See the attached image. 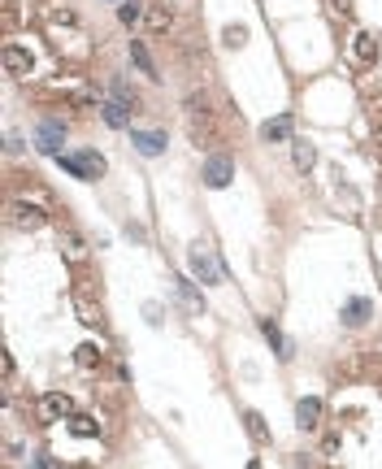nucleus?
Segmentation results:
<instances>
[{
    "label": "nucleus",
    "mask_w": 382,
    "mask_h": 469,
    "mask_svg": "<svg viewBox=\"0 0 382 469\" xmlns=\"http://www.w3.org/2000/svg\"><path fill=\"white\" fill-rule=\"evenodd\" d=\"M313 161H317L313 143H308V139H296V170H300V174H308V170H313Z\"/></svg>",
    "instance_id": "obj_18"
},
{
    "label": "nucleus",
    "mask_w": 382,
    "mask_h": 469,
    "mask_svg": "<svg viewBox=\"0 0 382 469\" xmlns=\"http://www.w3.org/2000/svg\"><path fill=\"white\" fill-rule=\"evenodd\" d=\"M114 100H118V104H122V109H139V100H135V96H131V87H126V83H122V79H114Z\"/></svg>",
    "instance_id": "obj_23"
},
{
    "label": "nucleus",
    "mask_w": 382,
    "mask_h": 469,
    "mask_svg": "<svg viewBox=\"0 0 382 469\" xmlns=\"http://www.w3.org/2000/svg\"><path fill=\"white\" fill-rule=\"evenodd\" d=\"M39 469H61V465H57V460H48V456H44V460H39Z\"/></svg>",
    "instance_id": "obj_30"
},
{
    "label": "nucleus",
    "mask_w": 382,
    "mask_h": 469,
    "mask_svg": "<svg viewBox=\"0 0 382 469\" xmlns=\"http://www.w3.org/2000/svg\"><path fill=\"white\" fill-rule=\"evenodd\" d=\"M9 222L18 231H39L48 222V208H31V200H9Z\"/></svg>",
    "instance_id": "obj_3"
},
{
    "label": "nucleus",
    "mask_w": 382,
    "mask_h": 469,
    "mask_svg": "<svg viewBox=\"0 0 382 469\" xmlns=\"http://www.w3.org/2000/svg\"><path fill=\"white\" fill-rule=\"evenodd\" d=\"M187 109L200 118V114H208V91H191V100H187Z\"/></svg>",
    "instance_id": "obj_27"
},
{
    "label": "nucleus",
    "mask_w": 382,
    "mask_h": 469,
    "mask_svg": "<svg viewBox=\"0 0 382 469\" xmlns=\"http://www.w3.org/2000/svg\"><path fill=\"white\" fill-rule=\"evenodd\" d=\"M261 331H265V343H269V348H274L278 356H287V339H283V331H278L274 322H261Z\"/></svg>",
    "instance_id": "obj_20"
},
{
    "label": "nucleus",
    "mask_w": 382,
    "mask_h": 469,
    "mask_svg": "<svg viewBox=\"0 0 382 469\" xmlns=\"http://www.w3.org/2000/svg\"><path fill=\"white\" fill-rule=\"evenodd\" d=\"M5 70L14 74V79H26L31 70H35V57L26 48H18V44H5Z\"/></svg>",
    "instance_id": "obj_6"
},
{
    "label": "nucleus",
    "mask_w": 382,
    "mask_h": 469,
    "mask_svg": "<svg viewBox=\"0 0 382 469\" xmlns=\"http://www.w3.org/2000/svg\"><path fill=\"white\" fill-rule=\"evenodd\" d=\"M369 300L365 296H356V300H348V308H343V326H365L369 322Z\"/></svg>",
    "instance_id": "obj_13"
},
{
    "label": "nucleus",
    "mask_w": 382,
    "mask_h": 469,
    "mask_svg": "<svg viewBox=\"0 0 382 469\" xmlns=\"http://www.w3.org/2000/svg\"><path fill=\"white\" fill-rule=\"evenodd\" d=\"M70 395H61V391H48L44 400H39V417L44 422H57V417H70Z\"/></svg>",
    "instance_id": "obj_7"
},
{
    "label": "nucleus",
    "mask_w": 382,
    "mask_h": 469,
    "mask_svg": "<svg viewBox=\"0 0 382 469\" xmlns=\"http://www.w3.org/2000/svg\"><path fill=\"white\" fill-rule=\"evenodd\" d=\"M131 135H135V148H139L144 156L166 152V143H170V135H166V131H131Z\"/></svg>",
    "instance_id": "obj_9"
},
{
    "label": "nucleus",
    "mask_w": 382,
    "mask_h": 469,
    "mask_svg": "<svg viewBox=\"0 0 382 469\" xmlns=\"http://www.w3.org/2000/svg\"><path fill=\"white\" fill-rule=\"evenodd\" d=\"M79 322H83V326H100V313H96L91 300H79Z\"/></svg>",
    "instance_id": "obj_25"
},
{
    "label": "nucleus",
    "mask_w": 382,
    "mask_h": 469,
    "mask_svg": "<svg viewBox=\"0 0 382 469\" xmlns=\"http://www.w3.org/2000/svg\"><path fill=\"white\" fill-rule=\"evenodd\" d=\"M118 18L131 26V22H139V18H144V5H139V0H122V5H118Z\"/></svg>",
    "instance_id": "obj_22"
},
{
    "label": "nucleus",
    "mask_w": 382,
    "mask_h": 469,
    "mask_svg": "<svg viewBox=\"0 0 382 469\" xmlns=\"http://www.w3.org/2000/svg\"><path fill=\"white\" fill-rule=\"evenodd\" d=\"M44 18H52V22H57V26H79V14L74 9H61V5H44Z\"/></svg>",
    "instance_id": "obj_19"
},
{
    "label": "nucleus",
    "mask_w": 382,
    "mask_h": 469,
    "mask_svg": "<svg viewBox=\"0 0 382 469\" xmlns=\"http://www.w3.org/2000/svg\"><path fill=\"white\" fill-rule=\"evenodd\" d=\"M61 143H66V126H61V122H44V126L35 131V148H39V152L61 156Z\"/></svg>",
    "instance_id": "obj_5"
},
{
    "label": "nucleus",
    "mask_w": 382,
    "mask_h": 469,
    "mask_svg": "<svg viewBox=\"0 0 382 469\" xmlns=\"http://www.w3.org/2000/svg\"><path fill=\"white\" fill-rule=\"evenodd\" d=\"M57 166H61L66 174H74V178H100V174H104V156L91 152V148H83V152H70V156L61 152Z\"/></svg>",
    "instance_id": "obj_2"
},
{
    "label": "nucleus",
    "mask_w": 382,
    "mask_h": 469,
    "mask_svg": "<svg viewBox=\"0 0 382 469\" xmlns=\"http://www.w3.org/2000/svg\"><path fill=\"white\" fill-rule=\"evenodd\" d=\"M352 48H356V57H361V61H369V57H373V52H378V39H373V35H369V31H361V35H356V44H352Z\"/></svg>",
    "instance_id": "obj_21"
},
{
    "label": "nucleus",
    "mask_w": 382,
    "mask_h": 469,
    "mask_svg": "<svg viewBox=\"0 0 382 469\" xmlns=\"http://www.w3.org/2000/svg\"><path fill=\"white\" fill-rule=\"evenodd\" d=\"M66 252H70L74 261H83V252H87V248H83V239H79V235H66Z\"/></svg>",
    "instance_id": "obj_28"
},
{
    "label": "nucleus",
    "mask_w": 382,
    "mask_h": 469,
    "mask_svg": "<svg viewBox=\"0 0 382 469\" xmlns=\"http://www.w3.org/2000/svg\"><path fill=\"white\" fill-rule=\"evenodd\" d=\"M187 261H191V274H196L204 287H217V283L226 278L222 261H217V252H213L208 243H191V248H187Z\"/></svg>",
    "instance_id": "obj_1"
},
{
    "label": "nucleus",
    "mask_w": 382,
    "mask_h": 469,
    "mask_svg": "<svg viewBox=\"0 0 382 469\" xmlns=\"http://www.w3.org/2000/svg\"><path fill=\"white\" fill-rule=\"evenodd\" d=\"M174 287H179V296H183V304H187L191 313H200V308H204V296H200L187 278H174Z\"/></svg>",
    "instance_id": "obj_17"
},
{
    "label": "nucleus",
    "mask_w": 382,
    "mask_h": 469,
    "mask_svg": "<svg viewBox=\"0 0 382 469\" xmlns=\"http://www.w3.org/2000/svg\"><path fill=\"white\" fill-rule=\"evenodd\" d=\"M231 178H235V161L231 156H208L204 161V187H231Z\"/></svg>",
    "instance_id": "obj_4"
},
{
    "label": "nucleus",
    "mask_w": 382,
    "mask_h": 469,
    "mask_svg": "<svg viewBox=\"0 0 382 469\" xmlns=\"http://www.w3.org/2000/svg\"><path fill=\"white\" fill-rule=\"evenodd\" d=\"M331 5H335L339 14H352V0H331Z\"/></svg>",
    "instance_id": "obj_29"
},
{
    "label": "nucleus",
    "mask_w": 382,
    "mask_h": 469,
    "mask_svg": "<svg viewBox=\"0 0 382 469\" xmlns=\"http://www.w3.org/2000/svg\"><path fill=\"white\" fill-rule=\"evenodd\" d=\"M222 39H226V48H243V44H248V31H243V26H226Z\"/></svg>",
    "instance_id": "obj_26"
},
{
    "label": "nucleus",
    "mask_w": 382,
    "mask_h": 469,
    "mask_svg": "<svg viewBox=\"0 0 382 469\" xmlns=\"http://www.w3.org/2000/svg\"><path fill=\"white\" fill-rule=\"evenodd\" d=\"M243 426H248V435H252V443H256V448H265V443H274V435H269V426H265V417H261L256 408H243Z\"/></svg>",
    "instance_id": "obj_10"
},
{
    "label": "nucleus",
    "mask_w": 382,
    "mask_h": 469,
    "mask_svg": "<svg viewBox=\"0 0 382 469\" xmlns=\"http://www.w3.org/2000/svg\"><path fill=\"white\" fill-rule=\"evenodd\" d=\"M100 118L114 126V131H126V126H131V109H122L118 100H104V104H100Z\"/></svg>",
    "instance_id": "obj_12"
},
{
    "label": "nucleus",
    "mask_w": 382,
    "mask_h": 469,
    "mask_svg": "<svg viewBox=\"0 0 382 469\" xmlns=\"http://www.w3.org/2000/svg\"><path fill=\"white\" fill-rule=\"evenodd\" d=\"M261 135H265L269 143H278V139H287V135H291V114H278V118H269V122L261 126Z\"/></svg>",
    "instance_id": "obj_14"
},
{
    "label": "nucleus",
    "mask_w": 382,
    "mask_h": 469,
    "mask_svg": "<svg viewBox=\"0 0 382 469\" xmlns=\"http://www.w3.org/2000/svg\"><path fill=\"white\" fill-rule=\"evenodd\" d=\"M248 469H261V465H256V460H248Z\"/></svg>",
    "instance_id": "obj_31"
},
{
    "label": "nucleus",
    "mask_w": 382,
    "mask_h": 469,
    "mask_svg": "<svg viewBox=\"0 0 382 469\" xmlns=\"http://www.w3.org/2000/svg\"><path fill=\"white\" fill-rule=\"evenodd\" d=\"M317 422H321V400L304 395V400L296 404V426H300V430H317Z\"/></svg>",
    "instance_id": "obj_8"
},
{
    "label": "nucleus",
    "mask_w": 382,
    "mask_h": 469,
    "mask_svg": "<svg viewBox=\"0 0 382 469\" xmlns=\"http://www.w3.org/2000/svg\"><path fill=\"white\" fill-rule=\"evenodd\" d=\"M100 360V352H96V343H83L79 352H74V365H83V370H91V365Z\"/></svg>",
    "instance_id": "obj_24"
},
{
    "label": "nucleus",
    "mask_w": 382,
    "mask_h": 469,
    "mask_svg": "<svg viewBox=\"0 0 382 469\" xmlns=\"http://www.w3.org/2000/svg\"><path fill=\"white\" fill-rule=\"evenodd\" d=\"M66 422H70V435H79V439H91V435H100V426L91 422L87 413H70Z\"/></svg>",
    "instance_id": "obj_15"
},
{
    "label": "nucleus",
    "mask_w": 382,
    "mask_h": 469,
    "mask_svg": "<svg viewBox=\"0 0 382 469\" xmlns=\"http://www.w3.org/2000/svg\"><path fill=\"white\" fill-rule=\"evenodd\" d=\"M144 26H148V31H161V35H166V31L174 26V14H170L166 5H148V9H144Z\"/></svg>",
    "instance_id": "obj_11"
},
{
    "label": "nucleus",
    "mask_w": 382,
    "mask_h": 469,
    "mask_svg": "<svg viewBox=\"0 0 382 469\" xmlns=\"http://www.w3.org/2000/svg\"><path fill=\"white\" fill-rule=\"evenodd\" d=\"M131 61H135L148 79H161V74H156V66H152V57H148V48H144L139 39H131Z\"/></svg>",
    "instance_id": "obj_16"
}]
</instances>
